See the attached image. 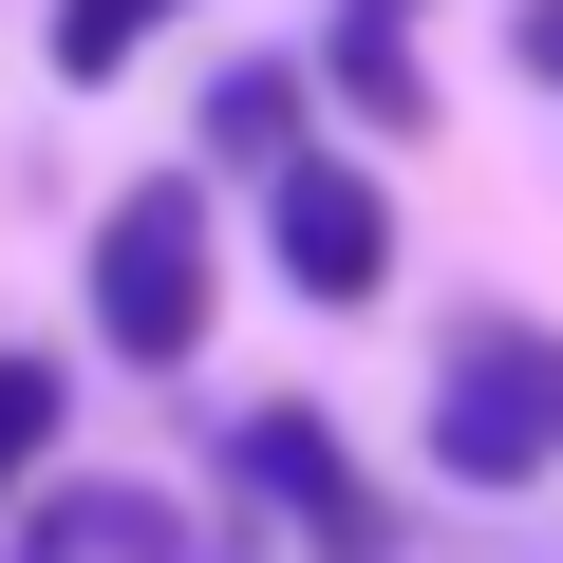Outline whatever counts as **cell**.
<instances>
[{
    "label": "cell",
    "instance_id": "6da1fadb",
    "mask_svg": "<svg viewBox=\"0 0 563 563\" xmlns=\"http://www.w3.org/2000/svg\"><path fill=\"white\" fill-rule=\"evenodd\" d=\"M432 470L451 488H544L563 470V339L544 320H451L432 339Z\"/></svg>",
    "mask_w": 563,
    "mask_h": 563
},
{
    "label": "cell",
    "instance_id": "7a4b0ae2",
    "mask_svg": "<svg viewBox=\"0 0 563 563\" xmlns=\"http://www.w3.org/2000/svg\"><path fill=\"white\" fill-rule=\"evenodd\" d=\"M95 339L113 357H207V188L188 169H151V188H113V225H95Z\"/></svg>",
    "mask_w": 563,
    "mask_h": 563
},
{
    "label": "cell",
    "instance_id": "3957f363",
    "mask_svg": "<svg viewBox=\"0 0 563 563\" xmlns=\"http://www.w3.org/2000/svg\"><path fill=\"white\" fill-rule=\"evenodd\" d=\"M263 225H282V282H301L320 320H357L376 282H395V207H376V169H357V151H320V132L263 169Z\"/></svg>",
    "mask_w": 563,
    "mask_h": 563
},
{
    "label": "cell",
    "instance_id": "277c9868",
    "mask_svg": "<svg viewBox=\"0 0 563 563\" xmlns=\"http://www.w3.org/2000/svg\"><path fill=\"white\" fill-rule=\"evenodd\" d=\"M225 451H244V488H263V507H301V526H320L339 563H395V507H376V488L339 470V432H320V413H244Z\"/></svg>",
    "mask_w": 563,
    "mask_h": 563
},
{
    "label": "cell",
    "instance_id": "5b68a950",
    "mask_svg": "<svg viewBox=\"0 0 563 563\" xmlns=\"http://www.w3.org/2000/svg\"><path fill=\"white\" fill-rule=\"evenodd\" d=\"M38 563H188V507L169 488H57L38 507Z\"/></svg>",
    "mask_w": 563,
    "mask_h": 563
},
{
    "label": "cell",
    "instance_id": "8992f818",
    "mask_svg": "<svg viewBox=\"0 0 563 563\" xmlns=\"http://www.w3.org/2000/svg\"><path fill=\"white\" fill-rule=\"evenodd\" d=\"M207 151H225V169H282V151H301V57H244V76L207 95Z\"/></svg>",
    "mask_w": 563,
    "mask_h": 563
},
{
    "label": "cell",
    "instance_id": "52a82bcc",
    "mask_svg": "<svg viewBox=\"0 0 563 563\" xmlns=\"http://www.w3.org/2000/svg\"><path fill=\"white\" fill-rule=\"evenodd\" d=\"M339 95H357L376 132H413V113H432V76H413V38H395V0H339Z\"/></svg>",
    "mask_w": 563,
    "mask_h": 563
},
{
    "label": "cell",
    "instance_id": "ba28073f",
    "mask_svg": "<svg viewBox=\"0 0 563 563\" xmlns=\"http://www.w3.org/2000/svg\"><path fill=\"white\" fill-rule=\"evenodd\" d=\"M38 470H57V357L0 339V488H38Z\"/></svg>",
    "mask_w": 563,
    "mask_h": 563
},
{
    "label": "cell",
    "instance_id": "9c48e42d",
    "mask_svg": "<svg viewBox=\"0 0 563 563\" xmlns=\"http://www.w3.org/2000/svg\"><path fill=\"white\" fill-rule=\"evenodd\" d=\"M151 20H169V0H57V76H113V57H151Z\"/></svg>",
    "mask_w": 563,
    "mask_h": 563
},
{
    "label": "cell",
    "instance_id": "30bf717a",
    "mask_svg": "<svg viewBox=\"0 0 563 563\" xmlns=\"http://www.w3.org/2000/svg\"><path fill=\"white\" fill-rule=\"evenodd\" d=\"M526 76H544V95H563V0H526Z\"/></svg>",
    "mask_w": 563,
    "mask_h": 563
}]
</instances>
